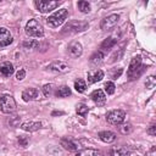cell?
Listing matches in <instances>:
<instances>
[{
  "label": "cell",
  "instance_id": "1",
  "mask_svg": "<svg viewBox=\"0 0 156 156\" xmlns=\"http://www.w3.org/2000/svg\"><path fill=\"white\" fill-rule=\"evenodd\" d=\"M144 71H145V66H143V63H141V57L140 56H134L130 60V63H129V67H128V71H127L128 78L130 80L136 79L138 77L141 76V73Z\"/></svg>",
  "mask_w": 156,
  "mask_h": 156
},
{
  "label": "cell",
  "instance_id": "2",
  "mask_svg": "<svg viewBox=\"0 0 156 156\" xmlns=\"http://www.w3.org/2000/svg\"><path fill=\"white\" fill-rule=\"evenodd\" d=\"M67 17H68V11L66 9H60L46 18V23L52 28H57L66 21Z\"/></svg>",
  "mask_w": 156,
  "mask_h": 156
},
{
  "label": "cell",
  "instance_id": "3",
  "mask_svg": "<svg viewBox=\"0 0 156 156\" xmlns=\"http://www.w3.org/2000/svg\"><path fill=\"white\" fill-rule=\"evenodd\" d=\"M24 32L28 37L33 38H41L44 35V28L37 20H29L26 24Z\"/></svg>",
  "mask_w": 156,
  "mask_h": 156
},
{
  "label": "cell",
  "instance_id": "4",
  "mask_svg": "<svg viewBox=\"0 0 156 156\" xmlns=\"http://www.w3.org/2000/svg\"><path fill=\"white\" fill-rule=\"evenodd\" d=\"M87 28H88V23L84 21H71L63 27L62 33L63 34H76V33L85 30Z\"/></svg>",
  "mask_w": 156,
  "mask_h": 156
},
{
  "label": "cell",
  "instance_id": "5",
  "mask_svg": "<svg viewBox=\"0 0 156 156\" xmlns=\"http://www.w3.org/2000/svg\"><path fill=\"white\" fill-rule=\"evenodd\" d=\"M16 101L13 96L5 94L0 98V111L2 113H12L16 111Z\"/></svg>",
  "mask_w": 156,
  "mask_h": 156
},
{
  "label": "cell",
  "instance_id": "6",
  "mask_svg": "<svg viewBox=\"0 0 156 156\" xmlns=\"http://www.w3.org/2000/svg\"><path fill=\"white\" fill-rule=\"evenodd\" d=\"M126 119V112L122 110H111L106 113V121L112 126H121Z\"/></svg>",
  "mask_w": 156,
  "mask_h": 156
},
{
  "label": "cell",
  "instance_id": "7",
  "mask_svg": "<svg viewBox=\"0 0 156 156\" xmlns=\"http://www.w3.org/2000/svg\"><path fill=\"white\" fill-rule=\"evenodd\" d=\"M60 5V1H50V0H38L35 1V6L39 12L46 13L52 10H55Z\"/></svg>",
  "mask_w": 156,
  "mask_h": 156
},
{
  "label": "cell",
  "instance_id": "8",
  "mask_svg": "<svg viewBox=\"0 0 156 156\" xmlns=\"http://www.w3.org/2000/svg\"><path fill=\"white\" fill-rule=\"evenodd\" d=\"M118 20H119V15H117V13L108 15L107 17H105L104 20H101L100 28L102 30H111L118 23Z\"/></svg>",
  "mask_w": 156,
  "mask_h": 156
},
{
  "label": "cell",
  "instance_id": "9",
  "mask_svg": "<svg viewBox=\"0 0 156 156\" xmlns=\"http://www.w3.org/2000/svg\"><path fill=\"white\" fill-rule=\"evenodd\" d=\"M13 38H12V34L10 33V30L5 27H0V48H4V46H7L12 43Z\"/></svg>",
  "mask_w": 156,
  "mask_h": 156
},
{
  "label": "cell",
  "instance_id": "10",
  "mask_svg": "<svg viewBox=\"0 0 156 156\" xmlns=\"http://www.w3.org/2000/svg\"><path fill=\"white\" fill-rule=\"evenodd\" d=\"M48 69L56 72V73H67L69 71V66L62 61H55L48 66Z\"/></svg>",
  "mask_w": 156,
  "mask_h": 156
},
{
  "label": "cell",
  "instance_id": "11",
  "mask_svg": "<svg viewBox=\"0 0 156 156\" xmlns=\"http://www.w3.org/2000/svg\"><path fill=\"white\" fill-rule=\"evenodd\" d=\"M83 54V46L79 41H72L69 45H68V55L73 58H77L79 57L80 55Z\"/></svg>",
  "mask_w": 156,
  "mask_h": 156
},
{
  "label": "cell",
  "instance_id": "12",
  "mask_svg": "<svg viewBox=\"0 0 156 156\" xmlns=\"http://www.w3.org/2000/svg\"><path fill=\"white\" fill-rule=\"evenodd\" d=\"M90 98H91V100H93L98 106H102V105H105V102H106V94H105L101 89L94 90V91L91 93Z\"/></svg>",
  "mask_w": 156,
  "mask_h": 156
},
{
  "label": "cell",
  "instance_id": "13",
  "mask_svg": "<svg viewBox=\"0 0 156 156\" xmlns=\"http://www.w3.org/2000/svg\"><path fill=\"white\" fill-rule=\"evenodd\" d=\"M102 78H104V72L101 69L95 68V69H91V71L88 72V83L89 84L100 82Z\"/></svg>",
  "mask_w": 156,
  "mask_h": 156
},
{
  "label": "cell",
  "instance_id": "14",
  "mask_svg": "<svg viewBox=\"0 0 156 156\" xmlns=\"http://www.w3.org/2000/svg\"><path fill=\"white\" fill-rule=\"evenodd\" d=\"M39 98V91L35 88H27L23 90L22 93V99L24 101H32V100H37Z\"/></svg>",
  "mask_w": 156,
  "mask_h": 156
},
{
  "label": "cell",
  "instance_id": "15",
  "mask_svg": "<svg viewBox=\"0 0 156 156\" xmlns=\"http://www.w3.org/2000/svg\"><path fill=\"white\" fill-rule=\"evenodd\" d=\"M15 69H13V65L11 62H2L0 65V74L5 78L7 77H11L13 74Z\"/></svg>",
  "mask_w": 156,
  "mask_h": 156
},
{
  "label": "cell",
  "instance_id": "16",
  "mask_svg": "<svg viewBox=\"0 0 156 156\" xmlns=\"http://www.w3.org/2000/svg\"><path fill=\"white\" fill-rule=\"evenodd\" d=\"M98 135H99V138H100L101 141L107 143V144H110V143H112V141L116 140V134L113 132H111V130H102Z\"/></svg>",
  "mask_w": 156,
  "mask_h": 156
},
{
  "label": "cell",
  "instance_id": "17",
  "mask_svg": "<svg viewBox=\"0 0 156 156\" xmlns=\"http://www.w3.org/2000/svg\"><path fill=\"white\" fill-rule=\"evenodd\" d=\"M21 128L23 130H26V132H37V130H39L41 128V123L40 122H33V121L24 122V123L21 124Z\"/></svg>",
  "mask_w": 156,
  "mask_h": 156
},
{
  "label": "cell",
  "instance_id": "18",
  "mask_svg": "<svg viewBox=\"0 0 156 156\" xmlns=\"http://www.w3.org/2000/svg\"><path fill=\"white\" fill-rule=\"evenodd\" d=\"M107 156H130V151L124 146L113 147L107 152Z\"/></svg>",
  "mask_w": 156,
  "mask_h": 156
},
{
  "label": "cell",
  "instance_id": "19",
  "mask_svg": "<svg viewBox=\"0 0 156 156\" xmlns=\"http://www.w3.org/2000/svg\"><path fill=\"white\" fill-rule=\"evenodd\" d=\"M117 38H115V37H108L107 39H105L102 43H101V45H100V49H101V51L104 52V51H107V50H110V49H112L116 44H117Z\"/></svg>",
  "mask_w": 156,
  "mask_h": 156
},
{
  "label": "cell",
  "instance_id": "20",
  "mask_svg": "<svg viewBox=\"0 0 156 156\" xmlns=\"http://www.w3.org/2000/svg\"><path fill=\"white\" fill-rule=\"evenodd\" d=\"M60 144H61V146H62L63 149H66V150H68V151H77V150H78L77 144H76L73 140L68 139V138H62V139L60 140Z\"/></svg>",
  "mask_w": 156,
  "mask_h": 156
},
{
  "label": "cell",
  "instance_id": "21",
  "mask_svg": "<svg viewBox=\"0 0 156 156\" xmlns=\"http://www.w3.org/2000/svg\"><path fill=\"white\" fill-rule=\"evenodd\" d=\"M76 156H105L102 151L95 149H83L76 154Z\"/></svg>",
  "mask_w": 156,
  "mask_h": 156
},
{
  "label": "cell",
  "instance_id": "22",
  "mask_svg": "<svg viewBox=\"0 0 156 156\" xmlns=\"http://www.w3.org/2000/svg\"><path fill=\"white\" fill-rule=\"evenodd\" d=\"M104 58H105V52H102L101 50H98V51H95L91 56H90V63L91 65H95V66H98V65H100L102 61H104Z\"/></svg>",
  "mask_w": 156,
  "mask_h": 156
},
{
  "label": "cell",
  "instance_id": "23",
  "mask_svg": "<svg viewBox=\"0 0 156 156\" xmlns=\"http://www.w3.org/2000/svg\"><path fill=\"white\" fill-rule=\"evenodd\" d=\"M55 95H56L57 98H68V96L71 95V89H69L67 85H62V87H60V88L56 90Z\"/></svg>",
  "mask_w": 156,
  "mask_h": 156
},
{
  "label": "cell",
  "instance_id": "24",
  "mask_svg": "<svg viewBox=\"0 0 156 156\" xmlns=\"http://www.w3.org/2000/svg\"><path fill=\"white\" fill-rule=\"evenodd\" d=\"M76 112H77L79 116L84 117V116L88 115V112H89V107H88L85 104H78L77 107H76Z\"/></svg>",
  "mask_w": 156,
  "mask_h": 156
},
{
  "label": "cell",
  "instance_id": "25",
  "mask_svg": "<svg viewBox=\"0 0 156 156\" xmlns=\"http://www.w3.org/2000/svg\"><path fill=\"white\" fill-rule=\"evenodd\" d=\"M77 6H78L79 11L83 12V13H88V12H90V4H89L88 1H84V0L78 1Z\"/></svg>",
  "mask_w": 156,
  "mask_h": 156
},
{
  "label": "cell",
  "instance_id": "26",
  "mask_svg": "<svg viewBox=\"0 0 156 156\" xmlns=\"http://www.w3.org/2000/svg\"><path fill=\"white\" fill-rule=\"evenodd\" d=\"M22 46L24 49H37L39 46V43L34 39H28V40H24L22 43Z\"/></svg>",
  "mask_w": 156,
  "mask_h": 156
},
{
  "label": "cell",
  "instance_id": "27",
  "mask_svg": "<svg viewBox=\"0 0 156 156\" xmlns=\"http://www.w3.org/2000/svg\"><path fill=\"white\" fill-rule=\"evenodd\" d=\"M74 88H76V90H77L78 93H84L85 89H87V83H85V80H83V79H77V80L74 82Z\"/></svg>",
  "mask_w": 156,
  "mask_h": 156
},
{
  "label": "cell",
  "instance_id": "28",
  "mask_svg": "<svg viewBox=\"0 0 156 156\" xmlns=\"http://www.w3.org/2000/svg\"><path fill=\"white\" fill-rule=\"evenodd\" d=\"M133 130V127H132V124L130 123H122L121 126H119V132L122 133V134H129L130 132Z\"/></svg>",
  "mask_w": 156,
  "mask_h": 156
},
{
  "label": "cell",
  "instance_id": "29",
  "mask_svg": "<svg viewBox=\"0 0 156 156\" xmlns=\"http://www.w3.org/2000/svg\"><path fill=\"white\" fill-rule=\"evenodd\" d=\"M104 88H105V93L107 95H112L115 93V88L116 87H115V84L112 82H106L105 85H104Z\"/></svg>",
  "mask_w": 156,
  "mask_h": 156
},
{
  "label": "cell",
  "instance_id": "30",
  "mask_svg": "<svg viewBox=\"0 0 156 156\" xmlns=\"http://www.w3.org/2000/svg\"><path fill=\"white\" fill-rule=\"evenodd\" d=\"M52 90H54V85L52 84H45L43 87V94L45 96H51L52 95Z\"/></svg>",
  "mask_w": 156,
  "mask_h": 156
},
{
  "label": "cell",
  "instance_id": "31",
  "mask_svg": "<svg viewBox=\"0 0 156 156\" xmlns=\"http://www.w3.org/2000/svg\"><path fill=\"white\" fill-rule=\"evenodd\" d=\"M155 77L154 76H150L149 78H146V82H145V87L147 88V89H152L154 87H155Z\"/></svg>",
  "mask_w": 156,
  "mask_h": 156
},
{
  "label": "cell",
  "instance_id": "32",
  "mask_svg": "<svg viewBox=\"0 0 156 156\" xmlns=\"http://www.w3.org/2000/svg\"><path fill=\"white\" fill-rule=\"evenodd\" d=\"M28 141H29V139H28L27 136H23V135H22V136L18 138V144H20V146H23V147L27 146V145H28Z\"/></svg>",
  "mask_w": 156,
  "mask_h": 156
},
{
  "label": "cell",
  "instance_id": "33",
  "mask_svg": "<svg viewBox=\"0 0 156 156\" xmlns=\"http://www.w3.org/2000/svg\"><path fill=\"white\" fill-rule=\"evenodd\" d=\"M24 77H26V71L21 68V69L16 73V78H17V80H22V79H24Z\"/></svg>",
  "mask_w": 156,
  "mask_h": 156
},
{
  "label": "cell",
  "instance_id": "34",
  "mask_svg": "<svg viewBox=\"0 0 156 156\" xmlns=\"http://www.w3.org/2000/svg\"><path fill=\"white\" fill-rule=\"evenodd\" d=\"M122 54H123V49H121V50H119V52H115V54L112 55V57H111V58H112V60H111V62H115L116 60H119V58H121V56H122Z\"/></svg>",
  "mask_w": 156,
  "mask_h": 156
},
{
  "label": "cell",
  "instance_id": "35",
  "mask_svg": "<svg viewBox=\"0 0 156 156\" xmlns=\"http://www.w3.org/2000/svg\"><path fill=\"white\" fill-rule=\"evenodd\" d=\"M146 132H147V134H150V135L155 136V135H156V126H155V124H151Z\"/></svg>",
  "mask_w": 156,
  "mask_h": 156
},
{
  "label": "cell",
  "instance_id": "36",
  "mask_svg": "<svg viewBox=\"0 0 156 156\" xmlns=\"http://www.w3.org/2000/svg\"><path fill=\"white\" fill-rule=\"evenodd\" d=\"M122 72H123V69H122V68H118V71H115V72L111 74L112 79H117V78H119V76L122 74Z\"/></svg>",
  "mask_w": 156,
  "mask_h": 156
}]
</instances>
